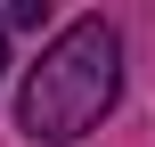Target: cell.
<instances>
[{"mask_svg":"<svg viewBox=\"0 0 155 147\" xmlns=\"http://www.w3.org/2000/svg\"><path fill=\"white\" fill-rule=\"evenodd\" d=\"M123 98V33L106 25V16H74L49 49H41V65L25 74V90H16V131L41 147H74L90 139L98 123H106V106Z\"/></svg>","mask_w":155,"mask_h":147,"instance_id":"obj_1","label":"cell"},{"mask_svg":"<svg viewBox=\"0 0 155 147\" xmlns=\"http://www.w3.org/2000/svg\"><path fill=\"white\" fill-rule=\"evenodd\" d=\"M41 16H49V0H8L0 8V25H41Z\"/></svg>","mask_w":155,"mask_h":147,"instance_id":"obj_2","label":"cell"},{"mask_svg":"<svg viewBox=\"0 0 155 147\" xmlns=\"http://www.w3.org/2000/svg\"><path fill=\"white\" fill-rule=\"evenodd\" d=\"M0 74H8V25H0Z\"/></svg>","mask_w":155,"mask_h":147,"instance_id":"obj_3","label":"cell"}]
</instances>
